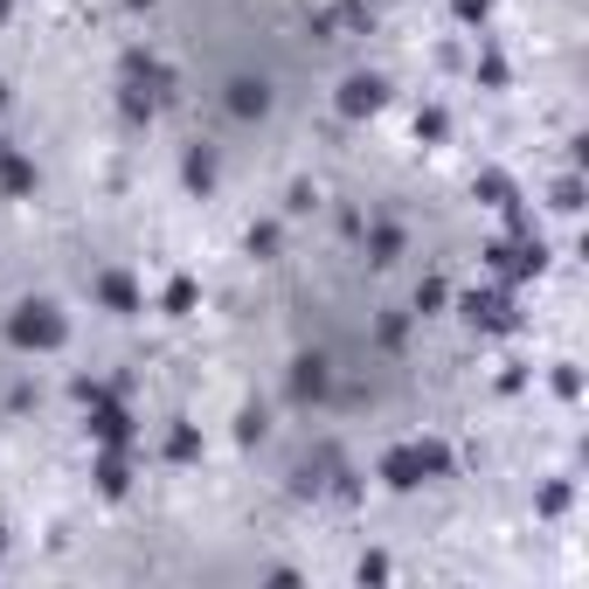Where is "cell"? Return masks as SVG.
Instances as JSON below:
<instances>
[{
    "label": "cell",
    "mask_w": 589,
    "mask_h": 589,
    "mask_svg": "<svg viewBox=\"0 0 589 589\" xmlns=\"http://www.w3.org/2000/svg\"><path fill=\"white\" fill-rule=\"evenodd\" d=\"M430 471H444V451H437V444H403V451H389V458H382L389 486H424Z\"/></svg>",
    "instance_id": "obj_1"
},
{
    "label": "cell",
    "mask_w": 589,
    "mask_h": 589,
    "mask_svg": "<svg viewBox=\"0 0 589 589\" xmlns=\"http://www.w3.org/2000/svg\"><path fill=\"white\" fill-rule=\"evenodd\" d=\"M340 105H347L354 119H360V111H375V105H382V90H375V84H347V98H340Z\"/></svg>",
    "instance_id": "obj_2"
}]
</instances>
